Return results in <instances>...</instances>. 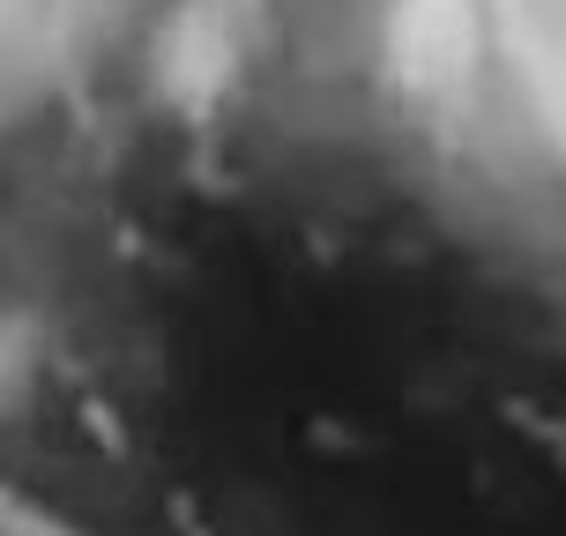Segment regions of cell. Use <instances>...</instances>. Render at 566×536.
I'll use <instances>...</instances> for the list:
<instances>
[{
  "instance_id": "cell-1",
  "label": "cell",
  "mask_w": 566,
  "mask_h": 536,
  "mask_svg": "<svg viewBox=\"0 0 566 536\" xmlns=\"http://www.w3.org/2000/svg\"><path fill=\"white\" fill-rule=\"evenodd\" d=\"M142 0H0V141L113 53Z\"/></svg>"
},
{
  "instance_id": "cell-2",
  "label": "cell",
  "mask_w": 566,
  "mask_h": 536,
  "mask_svg": "<svg viewBox=\"0 0 566 536\" xmlns=\"http://www.w3.org/2000/svg\"><path fill=\"white\" fill-rule=\"evenodd\" d=\"M492 45H484V67L492 83L514 90L530 113H507V119H530L544 141H552V187L566 195V0H492Z\"/></svg>"
},
{
  "instance_id": "cell-3",
  "label": "cell",
  "mask_w": 566,
  "mask_h": 536,
  "mask_svg": "<svg viewBox=\"0 0 566 536\" xmlns=\"http://www.w3.org/2000/svg\"><path fill=\"white\" fill-rule=\"evenodd\" d=\"M0 536H53V529H45V522H38L30 507H15V500L0 492Z\"/></svg>"
}]
</instances>
